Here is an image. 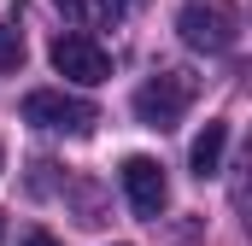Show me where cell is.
Returning a JSON list of instances; mask_svg holds the SVG:
<instances>
[{
    "mask_svg": "<svg viewBox=\"0 0 252 246\" xmlns=\"http://www.w3.org/2000/svg\"><path fill=\"white\" fill-rule=\"evenodd\" d=\"M176 30L193 53H235L241 41V6L235 0H182Z\"/></svg>",
    "mask_w": 252,
    "mask_h": 246,
    "instance_id": "obj_1",
    "label": "cell"
},
{
    "mask_svg": "<svg viewBox=\"0 0 252 246\" xmlns=\"http://www.w3.org/2000/svg\"><path fill=\"white\" fill-rule=\"evenodd\" d=\"M193 94H199V82H193L188 70H158L153 82L135 88V118L147 123V129H176L182 112L193 106Z\"/></svg>",
    "mask_w": 252,
    "mask_h": 246,
    "instance_id": "obj_2",
    "label": "cell"
},
{
    "mask_svg": "<svg viewBox=\"0 0 252 246\" xmlns=\"http://www.w3.org/2000/svg\"><path fill=\"white\" fill-rule=\"evenodd\" d=\"M24 123L35 129H59V135H94V100H76V94H59V88H35L24 94Z\"/></svg>",
    "mask_w": 252,
    "mask_h": 246,
    "instance_id": "obj_3",
    "label": "cell"
},
{
    "mask_svg": "<svg viewBox=\"0 0 252 246\" xmlns=\"http://www.w3.org/2000/svg\"><path fill=\"white\" fill-rule=\"evenodd\" d=\"M53 70L70 76V82H82V88H94V82H106V76H112V53H106L94 35L64 30V35H53Z\"/></svg>",
    "mask_w": 252,
    "mask_h": 246,
    "instance_id": "obj_4",
    "label": "cell"
},
{
    "mask_svg": "<svg viewBox=\"0 0 252 246\" xmlns=\"http://www.w3.org/2000/svg\"><path fill=\"white\" fill-rule=\"evenodd\" d=\"M124 193H129V205H135V217H158V211H164V199H170L158 158L129 153V158H124Z\"/></svg>",
    "mask_w": 252,
    "mask_h": 246,
    "instance_id": "obj_5",
    "label": "cell"
},
{
    "mask_svg": "<svg viewBox=\"0 0 252 246\" xmlns=\"http://www.w3.org/2000/svg\"><path fill=\"white\" fill-rule=\"evenodd\" d=\"M223 153H229V123H223V118H211L205 129H199V141H193V153H188L193 176H199V182H211V176L223 170Z\"/></svg>",
    "mask_w": 252,
    "mask_h": 246,
    "instance_id": "obj_6",
    "label": "cell"
},
{
    "mask_svg": "<svg viewBox=\"0 0 252 246\" xmlns=\"http://www.w3.org/2000/svg\"><path fill=\"white\" fill-rule=\"evenodd\" d=\"M24 64V35L12 24H0V70H18Z\"/></svg>",
    "mask_w": 252,
    "mask_h": 246,
    "instance_id": "obj_7",
    "label": "cell"
},
{
    "mask_svg": "<svg viewBox=\"0 0 252 246\" xmlns=\"http://www.w3.org/2000/svg\"><path fill=\"white\" fill-rule=\"evenodd\" d=\"M82 12H88L94 24H118V18H124V0H82Z\"/></svg>",
    "mask_w": 252,
    "mask_h": 246,
    "instance_id": "obj_8",
    "label": "cell"
},
{
    "mask_svg": "<svg viewBox=\"0 0 252 246\" xmlns=\"http://www.w3.org/2000/svg\"><path fill=\"white\" fill-rule=\"evenodd\" d=\"M24 246H59V241H53V235H41V229H35V235H24Z\"/></svg>",
    "mask_w": 252,
    "mask_h": 246,
    "instance_id": "obj_9",
    "label": "cell"
},
{
    "mask_svg": "<svg viewBox=\"0 0 252 246\" xmlns=\"http://www.w3.org/2000/svg\"><path fill=\"white\" fill-rule=\"evenodd\" d=\"M0 235H6V229H0Z\"/></svg>",
    "mask_w": 252,
    "mask_h": 246,
    "instance_id": "obj_10",
    "label": "cell"
},
{
    "mask_svg": "<svg viewBox=\"0 0 252 246\" xmlns=\"http://www.w3.org/2000/svg\"><path fill=\"white\" fill-rule=\"evenodd\" d=\"M0 164H6V158H0Z\"/></svg>",
    "mask_w": 252,
    "mask_h": 246,
    "instance_id": "obj_11",
    "label": "cell"
}]
</instances>
